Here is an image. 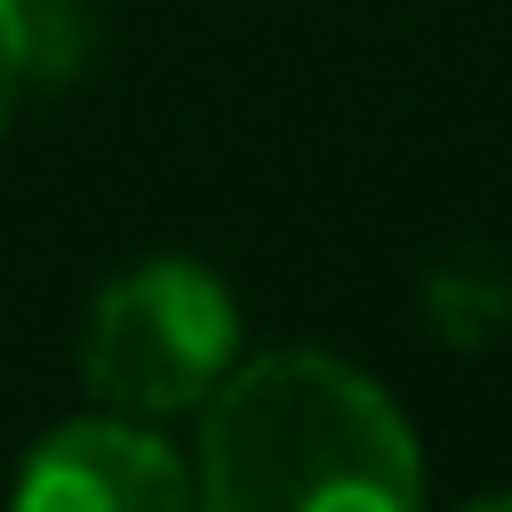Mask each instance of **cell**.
Returning <instances> with one entry per match:
<instances>
[{
	"instance_id": "6da1fadb",
	"label": "cell",
	"mask_w": 512,
	"mask_h": 512,
	"mask_svg": "<svg viewBox=\"0 0 512 512\" xmlns=\"http://www.w3.org/2000/svg\"><path fill=\"white\" fill-rule=\"evenodd\" d=\"M192 496L216 512H408L424 496L400 408L328 352H264L216 376Z\"/></svg>"
},
{
	"instance_id": "7a4b0ae2",
	"label": "cell",
	"mask_w": 512,
	"mask_h": 512,
	"mask_svg": "<svg viewBox=\"0 0 512 512\" xmlns=\"http://www.w3.org/2000/svg\"><path fill=\"white\" fill-rule=\"evenodd\" d=\"M232 336H240V320H232L224 280L184 256H152L88 304L80 376L120 416H176L216 392Z\"/></svg>"
},
{
	"instance_id": "3957f363",
	"label": "cell",
	"mask_w": 512,
	"mask_h": 512,
	"mask_svg": "<svg viewBox=\"0 0 512 512\" xmlns=\"http://www.w3.org/2000/svg\"><path fill=\"white\" fill-rule=\"evenodd\" d=\"M16 504H32V512H184L192 472L176 464V448L160 432H144L128 416H80L24 456Z\"/></svg>"
},
{
	"instance_id": "277c9868",
	"label": "cell",
	"mask_w": 512,
	"mask_h": 512,
	"mask_svg": "<svg viewBox=\"0 0 512 512\" xmlns=\"http://www.w3.org/2000/svg\"><path fill=\"white\" fill-rule=\"evenodd\" d=\"M24 80H32V24H24V8H16V0H0V128H8V112H16Z\"/></svg>"
}]
</instances>
